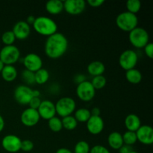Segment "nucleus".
<instances>
[{
    "instance_id": "45",
    "label": "nucleus",
    "mask_w": 153,
    "mask_h": 153,
    "mask_svg": "<svg viewBox=\"0 0 153 153\" xmlns=\"http://www.w3.org/2000/svg\"><path fill=\"white\" fill-rule=\"evenodd\" d=\"M40 92L37 90H33V97H40Z\"/></svg>"
},
{
    "instance_id": "2",
    "label": "nucleus",
    "mask_w": 153,
    "mask_h": 153,
    "mask_svg": "<svg viewBox=\"0 0 153 153\" xmlns=\"http://www.w3.org/2000/svg\"><path fill=\"white\" fill-rule=\"evenodd\" d=\"M33 28L37 34L45 37H49L58 32V25L50 17L40 16L36 17L33 24Z\"/></svg>"
},
{
    "instance_id": "43",
    "label": "nucleus",
    "mask_w": 153,
    "mask_h": 153,
    "mask_svg": "<svg viewBox=\"0 0 153 153\" xmlns=\"http://www.w3.org/2000/svg\"><path fill=\"white\" fill-rule=\"evenodd\" d=\"M55 153H73V152H71V151H70L69 149H67V148H60V149H58V150L56 151V152Z\"/></svg>"
},
{
    "instance_id": "25",
    "label": "nucleus",
    "mask_w": 153,
    "mask_h": 153,
    "mask_svg": "<svg viewBox=\"0 0 153 153\" xmlns=\"http://www.w3.org/2000/svg\"><path fill=\"white\" fill-rule=\"evenodd\" d=\"M49 73L46 69L41 68L34 73V80L35 83L38 85H44L49 81Z\"/></svg>"
},
{
    "instance_id": "20",
    "label": "nucleus",
    "mask_w": 153,
    "mask_h": 153,
    "mask_svg": "<svg viewBox=\"0 0 153 153\" xmlns=\"http://www.w3.org/2000/svg\"><path fill=\"white\" fill-rule=\"evenodd\" d=\"M108 143L111 149L119 150L124 144L123 140V135L118 131H113L110 133L108 137Z\"/></svg>"
},
{
    "instance_id": "14",
    "label": "nucleus",
    "mask_w": 153,
    "mask_h": 153,
    "mask_svg": "<svg viewBox=\"0 0 153 153\" xmlns=\"http://www.w3.org/2000/svg\"><path fill=\"white\" fill-rule=\"evenodd\" d=\"M137 140L143 145H152L153 143V128L150 126L141 125L135 131Z\"/></svg>"
},
{
    "instance_id": "13",
    "label": "nucleus",
    "mask_w": 153,
    "mask_h": 153,
    "mask_svg": "<svg viewBox=\"0 0 153 153\" xmlns=\"http://www.w3.org/2000/svg\"><path fill=\"white\" fill-rule=\"evenodd\" d=\"M40 117L37 110L31 108L25 109L20 117L21 123L26 127H33L37 125L40 121Z\"/></svg>"
},
{
    "instance_id": "42",
    "label": "nucleus",
    "mask_w": 153,
    "mask_h": 153,
    "mask_svg": "<svg viewBox=\"0 0 153 153\" xmlns=\"http://www.w3.org/2000/svg\"><path fill=\"white\" fill-rule=\"evenodd\" d=\"M35 19H36L35 16H33V15H30V16H28V17L26 18V21H25V22H26L29 25H33L34 21H35Z\"/></svg>"
},
{
    "instance_id": "31",
    "label": "nucleus",
    "mask_w": 153,
    "mask_h": 153,
    "mask_svg": "<svg viewBox=\"0 0 153 153\" xmlns=\"http://www.w3.org/2000/svg\"><path fill=\"white\" fill-rule=\"evenodd\" d=\"M91 82L92 84L93 87L94 88V89L97 91V90L102 89L106 85L107 81H106L105 77L102 75V76H98L94 77Z\"/></svg>"
},
{
    "instance_id": "26",
    "label": "nucleus",
    "mask_w": 153,
    "mask_h": 153,
    "mask_svg": "<svg viewBox=\"0 0 153 153\" xmlns=\"http://www.w3.org/2000/svg\"><path fill=\"white\" fill-rule=\"evenodd\" d=\"M61 122H62L63 128H65L66 130H68V131L74 130L78 126V122L75 119L74 117L72 116V115L63 117V119L61 120Z\"/></svg>"
},
{
    "instance_id": "16",
    "label": "nucleus",
    "mask_w": 153,
    "mask_h": 153,
    "mask_svg": "<svg viewBox=\"0 0 153 153\" xmlns=\"http://www.w3.org/2000/svg\"><path fill=\"white\" fill-rule=\"evenodd\" d=\"M86 123L87 129L93 135L100 134L104 129V120L100 116H91Z\"/></svg>"
},
{
    "instance_id": "22",
    "label": "nucleus",
    "mask_w": 153,
    "mask_h": 153,
    "mask_svg": "<svg viewBox=\"0 0 153 153\" xmlns=\"http://www.w3.org/2000/svg\"><path fill=\"white\" fill-rule=\"evenodd\" d=\"M17 70L13 65H4L1 72V78L7 82H13L17 78Z\"/></svg>"
},
{
    "instance_id": "27",
    "label": "nucleus",
    "mask_w": 153,
    "mask_h": 153,
    "mask_svg": "<svg viewBox=\"0 0 153 153\" xmlns=\"http://www.w3.org/2000/svg\"><path fill=\"white\" fill-rule=\"evenodd\" d=\"M48 126L49 129L53 132H59L62 130L63 126L61 120L58 117H54L48 120Z\"/></svg>"
},
{
    "instance_id": "34",
    "label": "nucleus",
    "mask_w": 153,
    "mask_h": 153,
    "mask_svg": "<svg viewBox=\"0 0 153 153\" xmlns=\"http://www.w3.org/2000/svg\"><path fill=\"white\" fill-rule=\"evenodd\" d=\"M34 149V143L30 140H22L21 143V149L23 152H31Z\"/></svg>"
},
{
    "instance_id": "38",
    "label": "nucleus",
    "mask_w": 153,
    "mask_h": 153,
    "mask_svg": "<svg viewBox=\"0 0 153 153\" xmlns=\"http://www.w3.org/2000/svg\"><path fill=\"white\" fill-rule=\"evenodd\" d=\"M88 4L92 7H99L105 3L104 0H88Z\"/></svg>"
},
{
    "instance_id": "44",
    "label": "nucleus",
    "mask_w": 153,
    "mask_h": 153,
    "mask_svg": "<svg viewBox=\"0 0 153 153\" xmlns=\"http://www.w3.org/2000/svg\"><path fill=\"white\" fill-rule=\"evenodd\" d=\"M4 128V120L2 117L1 114H0V133L3 131Z\"/></svg>"
},
{
    "instance_id": "5",
    "label": "nucleus",
    "mask_w": 153,
    "mask_h": 153,
    "mask_svg": "<svg viewBox=\"0 0 153 153\" xmlns=\"http://www.w3.org/2000/svg\"><path fill=\"white\" fill-rule=\"evenodd\" d=\"M56 114L61 117L70 116L76 111V103L71 97H64L59 99L55 104Z\"/></svg>"
},
{
    "instance_id": "35",
    "label": "nucleus",
    "mask_w": 153,
    "mask_h": 153,
    "mask_svg": "<svg viewBox=\"0 0 153 153\" xmlns=\"http://www.w3.org/2000/svg\"><path fill=\"white\" fill-rule=\"evenodd\" d=\"M90 153H111L110 151L102 145H96L91 148Z\"/></svg>"
},
{
    "instance_id": "28",
    "label": "nucleus",
    "mask_w": 153,
    "mask_h": 153,
    "mask_svg": "<svg viewBox=\"0 0 153 153\" xmlns=\"http://www.w3.org/2000/svg\"><path fill=\"white\" fill-rule=\"evenodd\" d=\"M127 11L137 14L141 8V2L139 0H128L126 1Z\"/></svg>"
},
{
    "instance_id": "19",
    "label": "nucleus",
    "mask_w": 153,
    "mask_h": 153,
    "mask_svg": "<svg viewBox=\"0 0 153 153\" xmlns=\"http://www.w3.org/2000/svg\"><path fill=\"white\" fill-rule=\"evenodd\" d=\"M45 7L49 14H60L64 10V1L61 0H49L46 3Z\"/></svg>"
},
{
    "instance_id": "6",
    "label": "nucleus",
    "mask_w": 153,
    "mask_h": 153,
    "mask_svg": "<svg viewBox=\"0 0 153 153\" xmlns=\"http://www.w3.org/2000/svg\"><path fill=\"white\" fill-rule=\"evenodd\" d=\"M20 59V51L14 45L4 46L0 50V60L4 65H13Z\"/></svg>"
},
{
    "instance_id": "39",
    "label": "nucleus",
    "mask_w": 153,
    "mask_h": 153,
    "mask_svg": "<svg viewBox=\"0 0 153 153\" xmlns=\"http://www.w3.org/2000/svg\"><path fill=\"white\" fill-rule=\"evenodd\" d=\"M85 81H86L85 80V76L83 74H78L74 77V82H76L77 85L85 82Z\"/></svg>"
},
{
    "instance_id": "17",
    "label": "nucleus",
    "mask_w": 153,
    "mask_h": 153,
    "mask_svg": "<svg viewBox=\"0 0 153 153\" xmlns=\"http://www.w3.org/2000/svg\"><path fill=\"white\" fill-rule=\"evenodd\" d=\"M16 39L19 40H25L31 33V27L25 21H19L14 24L12 29Z\"/></svg>"
},
{
    "instance_id": "36",
    "label": "nucleus",
    "mask_w": 153,
    "mask_h": 153,
    "mask_svg": "<svg viewBox=\"0 0 153 153\" xmlns=\"http://www.w3.org/2000/svg\"><path fill=\"white\" fill-rule=\"evenodd\" d=\"M41 101L42 100H40V97H33V98L30 100L29 103H28L29 108L37 110V108H38L39 106H40V103H41Z\"/></svg>"
},
{
    "instance_id": "1",
    "label": "nucleus",
    "mask_w": 153,
    "mask_h": 153,
    "mask_svg": "<svg viewBox=\"0 0 153 153\" xmlns=\"http://www.w3.org/2000/svg\"><path fill=\"white\" fill-rule=\"evenodd\" d=\"M68 46L69 42L66 36L62 33L56 32L47 37L45 42L44 51L48 58L58 59L66 53Z\"/></svg>"
},
{
    "instance_id": "46",
    "label": "nucleus",
    "mask_w": 153,
    "mask_h": 153,
    "mask_svg": "<svg viewBox=\"0 0 153 153\" xmlns=\"http://www.w3.org/2000/svg\"><path fill=\"white\" fill-rule=\"evenodd\" d=\"M4 64H3L2 61H1V60H0V73H1V70H3V68H4Z\"/></svg>"
},
{
    "instance_id": "9",
    "label": "nucleus",
    "mask_w": 153,
    "mask_h": 153,
    "mask_svg": "<svg viewBox=\"0 0 153 153\" xmlns=\"http://www.w3.org/2000/svg\"><path fill=\"white\" fill-rule=\"evenodd\" d=\"M15 100L22 105H28L30 100L33 98V90L29 86L21 85L16 87L13 92Z\"/></svg>"
},
{
    "instance_id": "7",
    "label": "nucleus",
    "mask_w": 153,
    "mask_h": 153,
    "mask_svg": "<svg viewBox=\"0 0 153 153\" xmlns=\"http://www.w3.org/2000/svg\"><path fill=\"white\" fill-rule=\"evenodd\" d=\"M137 61H138L137 54L132 49H126L120 55L119 64L121 68L126 71L135 68Z\"/></svg>"
},
{
    "instance_id": "12",
    "label": "nucleus",
    "mask_w": 153,
    "mask_h": 153,
    "mask_svg": "<svg viewBox=\"0 0 153 153\" xmlns=\"http://www.w3.org/2000/svg\"><path fill=\"white\" fill-rule=\"evenodd\" d=\"M86 7L85 0H66L64 1V10L70 15H79Z\"/></svg>"
},
{
    "instance_id": "21",
    "label": "nucleus",
    "mask_w": 153,
    "mask_h": 153,
    "mask_svg": "<svg viewBox=\"0 0 153 153\" xmlns=\"http://www.w3.org/2000/svg\"><path fill=\"white\" fill-rule=\"evenodd\" d=\"M87 70H88V73L91 75L93 77L102 76L103 73L105 71V66L101 61H94L88 64Z\"/></svg>"
},
{
    "instance_id": "4",
    "label": "nucleus",
    "mask_w": 153,
    "mask_h": 153,
    "mask_svg": "<svg viewBox=\"0 0 153 153\" xmlns=\"http://www.w3.org/2000/svg\"><path fill=\"white\" fill-rule=\"evenodd\" d=\"M128 40L134 47L142 49L149 43V36L146 30L141 27H137L129 32Z\"/></svg>"
},
{
    "instance_id": "18",
    "label": "nucleus",
    "mask_w": 153,
    "mask_h": 153,
    "mask_svg": "<svg viewBox=\"0 0 153 153\" xmlns=\"http://www.w3.org/2000/svg\"><path fill=\"white\" fill-rule=\"evenodd\" d=\"M124 123H125L127 131H134V132H135L141 126L140 119L138 116L134 114H129L128 115H127Z\"/></svg>"
},
{
    "instance_id": "10",
    "label": "nucleus",
    "mask_w": 153,
    "mask_h": 153,
    "mask_svg": "<svg viewBox=\"0 0 153 153\" xmlns=\"http://www.w3.org/2000/svg\"><path fill=\"white\" fill-rule=\"evenodd\" d=\"M22 140L15 134H7L1 140L3 149L10 153H16L21 149Z\"/></svg>"
},
{
    "instance_id": "30",
    "label": "nucleus",
    "mask_w": 153,
    "mask_h": 153,
    "mask_svg": "<svg viewBox=\"0 0 153 153\" xmlns=\"http://www.w3.org/2000/svg\"><path fill=\"white\" fill-rule=\"evenodd\" d=\"M1 40L3 44H4V46H11L14 43L16 37H15L13 31H7L1 34Z\"/></svg>"
},
{
    "instance_id": "8",
    "label": "nucleus",
    "mask_w": 153,
    "mask_h": 153,
    "mask_svg": "<svg viewBox=\"0 0 153 153\" xmlns=\"http://www.w3.org/2000/svg\"><path fill=\"white\" fill-rule=\"evenodd\" d=\"M76 92L79 100L83 102H90L95 97L96 90L91 82L85 81L77 85Z\"/></svg>"
},
{
    "instance_id": "11",
    "label": "nucleus",
    "mask_w": 153,
    "mask_h": 153,
    "mask_svg": "<svg viewBox=\"0 0 153 153\" xmlns=\"http://www.w3.org/2000/svg\"><path fill=\"white\" fill-rule=\"evenodd\" d=\"M25 70L35 73L43 68V61L40 55L36 53H29L22 58Z\"/></svg>"
},
{
    "instance_id": "15",
    "label": "nucleus",
    "mask_w": 153,
    "mask_h": 153,
    "mask_svg": "<svg viewBox=\"0 0 153 153\" xmlns=\"http://www.w3.org/2000/svg\"><path fill=\"white\" fill-rule=\"evenodd\" d=\"M37 112L40 118L49 120L51 118L55 117L56 114L55 104L52 101L48 100L41 101L40 106L37 108Z\"/></svg>"
},
{
    "instance_id": "32",
    "label": "nucleus",
    "mask_w": 153,
    "mask_h": 153,
    "mask_svg": "<svg viewBox=\"0 0 153 153\" xmlns=\"http://www.w3.org/2000/svg\"><path fill=\"white\" fill-rule=\"evenodd\" d=\"M90 150L89 143L85 140H80L75 145L73 153H90Z\"/></svg>"
},
{
    "instance_id": "29",
    "label": "nucleus",
    "mask_w": 153,
    "mask_h": 153,
    "mask_svg": "<svg viewBox=\"0 0 153 153\" xmlns=\"http://www.w3.org/2000/svg\"><path fill=\"white\" fill-rule=\"evenodd\" d=\"M122 135L124 144L131 146L137 143V136H136L135 132H134V131H127Z\"/></svg>"
},
{
    "instance_id": "24",
    "label": "nucleus",
    "mask_w": 153,
    "mask_h": 153,
    "mask_svg": "<svg viewBox=\"0 0 153 153\" xmlns=\"http://www.w3.org/2000/svg\"><path fill=\"white\" fill-rule=\"evenodd\" d=\"M75 119L78 123H87L91 117V111L87 108H79L74 112Z\"/></svg>"
},
{
    "instance_id": "37",
    "label": "nucleus",
    "mask_w": 153,
    "mask_h": 153,
    "mask_svg": "<svg viewBox=\"0 0 153 153\" xmlns=\"http://www.w3.org/2000/svg\"><path fill=\"white\" fill-rule=\"evenodd\" d=\"M144 49V52L146 54V56L149 58H153V44L152 43H149L144 46L143 48Z\"/></svg>"
},
{
    "instance_id": "33",
    "label": "nucleus",
    "mask_w": 153,
    "mask_h": 153,
    "mask_svg": "<svg viewBox=\"0 0 153 153\" xmlns=\"http://www.w3.org/2000/svg\"><path fill=\"white\" fill-rule=\"evenodd\" d=\"M21 78H22L24 83L26 84L25 85H27V86L34 85L35 83V80H34V73L29 71V70H25V69L22 72Z\"/></svg>"
},
{
    "instance_id": "3",
    "label": "nucleus",
    "mask_w": 153,
    "mask_h": 153,
    "mask_svg": "<svg viewBox=\"0 0 153 153\" xmlns=\"http://www.w3.org/2000/svg\"><path fill=\"white\" fill-rule=\"evenodd\" d=\"M138 18L137 15L128 11H124L117 15L116 18V25L123 31L128 32L137 28Z\"/></svg>"
},
{
    "instance_id": "40",
    "label": "nucleus",
    "mask_w": 153,
    "mask_h": 153,
    "mask_svg": "<svg viewBox=\"0 0 153 153\" xmlns=\"http://www.w3.org/2000/svg\"><path fill=\"white\" fill-rule=\"evenodd\" d=\"M131 150H133L132 147L131 146H128V145L123 144L119 149L120 153H129Z\"/></svg>"
},
{
    "instance_id": "23",
    "label": "nucleus",
    "mask_w": 153,
    "mask_h": 153,
    "mask_svg": "<svg viewBox=\"0 0 153 153\" xmlns=\"http://www.w3.org/2000/svg\"><path fill=\"white\" fill-rule=\"evenodd\" d=\"M126 79L129 83L133 84V85H137L142 81L143 76H142L140 70L134 68L126 71Z\"/></svg>"
},
{
    "instance_id": "41",
    "label": "nucleus",
    "mask_w": 153,
    "mask_h": 153,
    "mask_svg": "<svg viewBox=\"0 0 153 153\" xmlns=\"http://www.w3.org/2000/svg\"><path fill=\"white\" fill-rule=\"evenodd\" d=\"M91 116H100V109L99 108H93L91 111Z\"/></svg>"
},
{
    "instance_id": "47",
    "label": "nucleus",
    "mask_w": 153,
    "mask_h": 153,
    "mask_svg": "<svg viewBox=\"0 0 153 153\" xmlns=\"http://www.w3.org/2000/svg\"><path fill=\"white\" fill-rule=\"evenodd\" d=\"M129 153H138V152H136V151H134V150H131V152H130Z\"/></svg>"
}]
</instances>
